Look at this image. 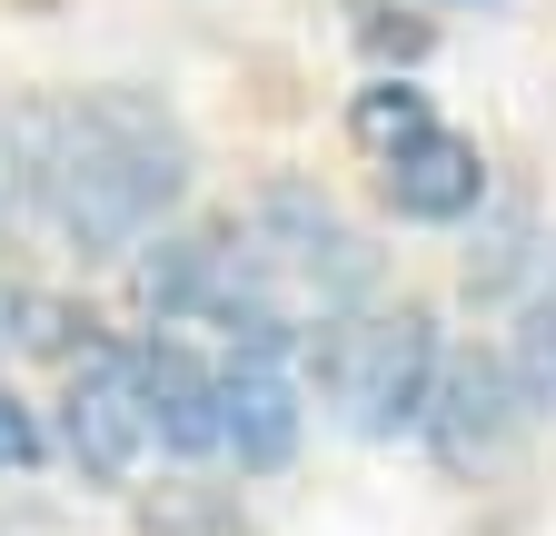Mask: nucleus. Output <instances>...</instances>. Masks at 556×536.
Wrapping results in <instances>:
<instances>
[{
  "instance_id": "f257e3e1",
  "label": "nucleus",
  "mask_w": 556,
  "mask_h": 536,
  "mask_svg": "<svg viewBox=\"0 0 556 536\" xmlns=\"http://www.w3.org/2000/svg\"><path fill=\"white\" fill-rule=\"evenodd\" d=\"M21 219L80 258L139 248L179 199H189V129L150 90H50L11 119L0 140Z\"/></svg>"
},
{
  "instance_id": "f03ea898",
  "label": "nucleus",
  "mask_w": 556,
  "mask_h": 536,
  "mask_svg": "<svg viewBox=\"0 0 556 536\" xmlns=\"http://www.w3.org/2000/svg\"><path fill=\"white\" fill-rule=\"evenodd\" d=\"M229 239L249 258L258 298L278 308V328L308 348V328H328L338 308L378 298V248L348 229L318 189H258L249 209H229Z\"/></svg>"
},
{
  "instance_id": "7ed1b4c3",
  "label": "nucleus",
  "mask_w": 556,
  "mask_h": 536,
  "mask_svg": "<svg viewBox=\"0 0 556 536\" xmlns=\"http://www.w3.org/2000/svg\"><path fill=\"white\" fill-rule=\"evenodd\" d=\"M308 368H318V397L358 437H397V427L428 418V397H438V328H428V308L358 298L328 328H308Z\"/></svg>"
},
{
  "instance_id": "20e7f679",
  "label": "nucleus",
  "mask_w": 556,
  "mask_h": 536,
  "mask_svg": "<svg viewBox=\"0 0 556 536\" xmlns=\"http://www.w3.org/2000/svg\"><path fill=\"white\" fill-rule=\"evenodd\" d=\"M348 129H358V150L378 159V189H388V209L397 219H467L477 199H486V159L477 140H457V129L428 110V90H407V80H368L358 100H348Z\"/></svg>"
},
{
  "instance_id": "39448f33",
  "label": "nucleus",
  "mask_w": 556,
  "mask_h": 536,
  "mask_svg": "<svg viewBox=\"0 0 556 536\" xmlns=\"http://www.w3.org/2000/svg\"><path fill=\"white\" fill-rule=\"evenodd\" d=\"M60 437L90 477H139V467L169 457V418H160V339L139 348H110L90 339L70 358V397H60Z\"/></svg>"
},
{
  "instance_id": "423d86ee",
  "label": "nucleus",
  "mask_w": 556,
  "mask_h": 536,
  "mask_svg": "<svg viewBox=\"0 0 556 536\" xmlns=\"http://www.w3.org/2000/svg\"><path fill=\"white\" fill-rule=\"evenodd\" d=\"M289 447H299V387L278 378V358H258V348L208 358V457L278 467Z\"/></svg>"
},
{
  "instance_id": "0eeeda50",
  "label": "nucleus",
  "mask_w": 556,
  "mask_h": 536,
  "mask_svg": "<svg viewBox=\"0 0 556 536\" xmlns=\"http://www.w3.org/2000/svg\"><path fill=\"white\" fill-rule=\"evenodd\" d=\"M517 368H486V358H467L438 397H428V418H417V427H438V447L447 457H486V447H497L507 437V408H517Z\"/></svg>"
},
{
  "instance_id": "6e6552de",
  "label": "nucleus",
  "mask_w": 556,
  "mask_h": 536,
  "mask_svg": "<svg viewBox=\"0 0 556 536\" xmlns=\"http://www.w3.org/2000/svg\"><path fill=\"white\" fill-rule=\"evenodd\" d=\"M507 368L527 387V408H556V239L536 248L527 289H517V328H507Z\"/></svg>"
},
{
  "instance_id": "1a4fd4ad",
  "label": "nucleus",
  "mask_w": 556,
  "mask_h": 536,
  "mask_svg": "<svg viewBox=\"0 0 556 536\" xmlns=\"http://www.w3.org/2000/svg\"><path fill=\"white\" fill-rule=\"evenodd\" d=\"M80 348H90V318L70 298L0 279V368H21V358H80Z\"/></svg>"
},
{
  "instance_id": "9d476101",
  "label": "nucleus",
  "mask_w": 556,
  "mask_h": 536,
  "mask_svg": "<svg viewBox=\"0 0 556 536\" xmlns=\"http://www.w3.org/2000/svg\"><path fill=\"white\" fill-rule=\"evenodd\" d=\"M30 457H40V418L0 387V467H30Z\"/></svg>"
}]
</instances>
